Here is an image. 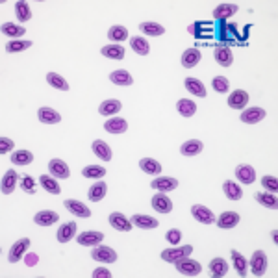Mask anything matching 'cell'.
<instances>
[{
  "instance_id": "obj_1",
  "label": "cell",
  "mask_w": 278,
  "mask_h": 278,
  "mask_svg": "<svg viewBox=\"0 0 278 278\" xmlns=\"http://www.w3.org/2000/svg\"><path fill=\"white\" fill-rule=\"evenodd\" d=\"M191 252H193V247H191V245H182V247L167 248V250L162 252V260L167 261V263H176V261L188 258Z\"/></svg>"
},
{
  "instance_id": "obj_2",
  "label": "cell",
  "mask_w": 278,
  "mask_h": 278,
  "mask_svg": "<svg viewBox=\"0 0 278 278\" xmlns=\"http://www.w3.org/2000/svg\"><path fill=\"white\" fill-rule=\"evenodd\" d=\"M175 265H176V271L180 272V274H184V276H197V274L202 272V265L197 260H191L189 256L180 261H176Z\"/></svg>"
},
{
  "instance_id": "obj_3",
  "label": "cell",
  "mask_w": 278,
  "mask_h": 278,
  "mask_svg": "<svg viewBox=\"0 0 278 278\" xmlns=\"http://www.w3.org/2000/svg\"><path fill=\"white\" fill-rule=\"evenodd\" d=\"M91 258L97 261H102V263H113V261H117V252L113 248L104 247V245H95L93 250H91Z\"/></svg>"
},
{
  "instance_id": "obj_4",
  "label": "cell",
  "mask_w": 278,
  "mask_h": 278,
  "mask_svg": "<svg viewBox=\"0 0 278 278\" xmlns=\"http://www.w3.org/2000/svg\"><path fill=\"white\" fill-rule=\"evenodd\" d=\"M250 269L254 276H263L267 269V254L263 250H256L250 258Z\"/></svg>"
},
{
  "instance_id": "obj_5",
  "label": "cell",
  "mask_w": 278,
  "mask_h": 278,
  "mask_svg": "<svg viewBox=\"0 0 278 278\" xmlns=\"http://www.w3.org/2000/svg\"><path fill=\"white\" fill-rule=\"evenodd\" d=\"M28 247H30V239H28V237L19 239V241L13 243V247L10 248V252H8V260L12 261V263H17V261L25 256V252L28 250Z\"/></svg>"
},
{
  "instance_id": "obj_6",
  "label": "cell",
  "mask_w": 278,
  "mask_h": 278,
  "mask_svg": "<svg viewBox=\"0 0 278 278\" xmlns=\"http://www.w3.org/2000/svg\"><path fill=\"white\" fill-rule=\"evenodd\" d=\"M151 186H152V189H156L158 193H169V191L178 188V180H176V178H171V176H158Z\"/></svg>"
},
{
  "instance_id": "obj_7",
  "label": "cell",
  "mask_w": 278,
  "mask_h": 278,
  "mask_svg": "<svg viewBox=\"0 0 278 278\" xmlns=\"http://www.w3.org/2000/svg\"><path fill=\"white\" fill-rule=\"evenodd\" d=\"M49 171L54 178H69V176H71V169H69V165H67L63 160H60V158L50 160Z\"/></svg>"
},
{
  "instance_id": "obj_8",
  "label": "cell",
  "mask_w": 278,
  "mask_h": 278,
  "mask_svg": "<svg viewBox=\"0 0 278 278\" xmlns=\"http://www.w3.org/2000/svg\"><path fill=\"white\" fill-rule=\"evenodd\" d=\"M109 224L119 232H130L132 230V221L128 217H124V213L113 212L109 213Z\"/></svg>"
},
{
  "instance_id": "obj_9",
  "label": "cell",
  "mask_w": 278,
  "mask_h": 278,
  "mask_svg": "<svg viewBox=\"0 0 278 278\" xmlns=\"http://www.w3.org/2000/svg\"><path fill=\"white\" fill-rule=\"evenodd\" d=\"M191 215L202 224H212L213 221H215L212 210L206 208V206H202V204H195L193 208H191Z\"/></svg>"
},
{
  "instance_id": "obj_10",
  "label": "cell",
  "mask_w": 278,
  "mask_h": 278,
  "mask_svg": "<svg viewBox=\"0 0 278 278\" xmlns=\"http://www.w3.org/2000/svg\"><path fill=\"white\" fill-rule=\"evenodd\" d=\"M104 239V234L102 232H95V230H89V232H82L78 237H76V241L80 245H84V247H95L98 243Z\"/></svg>"
},
{
  "instance_id": "obj_11",
  "label": "cell",
  "mask_w": 278,
  "mask_h": 278,
  "mask_svg": "<svg viewBox=\"0 0 278 278\" xmlns=\"http://www.w3.org/2000/svg\"><path fill=\"white\" fill-rule=\"evenodd\" d=\"M239 213L236 212H224L221 213L217 219H215V223H217L219 228H223V230H230V228H234L237 223H239Z\"/></svg>"
},
{
  "instance_id": "obj_12",
  "label": "cell",
  "mask_w": 278,
  "mask_h": 278,
  "mask_svg": "<svg viewBox=\"0 0 278 278\" xmlns=\"http://www.w3.org/2000/svg\"><path fill=\"white\" fill-rule=\"evenodd\" d=\"M63 204H65V208L69 212L74 213V215H78V217H84V219L91 217V210L84 204V202H80V200L69 199V200H65Z\"/></svg>"
},
{
  "instance_id": "obj_13",
  "label": "cell",
  "mask_w": 278,
  "mask_h": 278,
  "mask_svg": "<svg viewBox=\"0 0 278 278\" xmlns=\"http://www.w3.org/2000/svg\"><path fill=\"white\" fill-rule=\"evenodd\" d=\"M248 104V93L243 89H236L232 95H228V106L234 109H243Z\"/></svg>"
},
{
  "instance_id": "obj_14",
  "label": "cell",
  "mask_w": 278,
  "mask_h": 278,
  "mask_svg": "<svg viewBox=\"0 0 278 278\" xmlns=\"http://www.w3.org/2000/svg\"><path fill=\"white\" fill-rule=\"evenodd\" d=\"M37 119L41 122H45V124H58V122L61 121V115L58 113L56 109L43 106V108H39V111H37Z\"/></svg>"
},
{
  "instance_id": "obj_15",
  "label": "cell",
  "mask_w": 278,
  "mask_h": 278,
  "mask_svg": "<svg viewBox=\"0 0 278 278\" xmlns=\"http://www.w3.org/2000/svg\"><path fill=\"white\" fill-rule=\"evenodd\" d=\"M152 208L160 213H171L173 202H171V199L165 193H158V195H154V199H152Z\"/></svg>"
},
{
  "instance_id": "obj_16",
  "label": "cell",
  "mask_w": 278,
  "mask_h": 278,
  "mask_svg": "<svg viewBox=\"0 0 278 278\" xmlns=\"http://www.w3.org/2000/svg\"><path fill=\"white\" fill-rule=\"evenodd\" d=\"M122 109L121 100L117 98H109V100H104L100 106H98V113L104 115V117H109V115H117Z\"/></svg>"
},
{
  "instance_id": "obj_17",
  "label": "cell",
  "mask_w": 278,
  "mask_h": 278,
  "mask_svg": "<svg viewBox=\"0 0 278 278\" xmlns=\"http://www.w3.org/2000/svg\"><path fill=\"white\" fill-rule=\"evenodd\" d=\"M139 169H143V173L147 175H152V176H160L162 175V164L156 162L154 158H143L141 162H139Z\"/></svg>"
},
{
  "instance_id": "obj_18",
  "label": "cell",
  "mask_w": 278,
  "mask_h": 278,
  "mask_svg": "<svg viewBox=\"0 0 278 278\" xmlns=\"http://www.w3.org/2000/svg\"><path fill=\"white\" fill-rule=\"evenodd\" d=\"M243 122H247V124H256V122H260L261 119H265V109L261 108H248L245 109L239 117Z\"/></svg>"
},
{
  "instance_id": "obj_19",
  "label": "cell",
  "mask_w": 278,
  "mask_h": 278,
  "mask_svg": "<svg viewBox=\"0 0 278 278\" xmlns=\"http://www.w3.org/2000/svg\"><path fill=\"white\" fill-rule=\"evenodd\" d=\"M236 178L241 184H252L256 180V171H254L252 165H237L236 169Z\"/></svg>"
},
{
  "instance_id": "obj_20",
  "label": "cell",
  "mask_w": 278,
  "mask_h": 278,
  "mask_svg": "<svg viewBox=\"0 0 278 278\" xmlns=\"http://www.w3.org/2000/svg\"><path fill=\"white\" fill-rule=\"evenodd\" d=\"M17 184H19V175H17V171L10 169V171L6 173V175L2 176V193H4V195L13 193V189L17 188Z\"/></svg>"
},
{
  "instance_id": "obj_21",
  "label": "cell",
  "mask_w": 278,
  "mask_h": 278,
  "mask_svg": "<svg viewBox=\"0 0 278 278\" xmlns=\"http://www.w3.org/2000/svg\"><path fill=\"white\" fill-rule=\"evenodd\" d=\"M130 221H132V224H135V226H139V228H143V230L158 228V224H160L154 217H151V215H143V213H135Z\"/></svg>"
},
{
  "instance_id": "obj_22",
  "label": "cell",
  "mask_w": 278,
  "mask_h": 278,
  "mask_svg": "<svg viewBox=\"0 0 278 278\" xmlns=\"http://www.w3.org/2000/svg\"><path fill=\"white\" fill-rule=\"evenodd\" d=\"M34 221H36V224H39V226H50V224H54L60 221V215L56 212H52V210H43V212L36 213Z\"/></svg>"
},
{
  "instance_id": "obj_23",
  "label": "cell",
  "mask_w": 278,
  "mask_h": 278,
  "mask_svg": "<svg viewBox=\"0 0 278 278\" xmlns=\"http://www.w3.org/2000/svg\"><path fill=\"white\" fill-rule=\"evenodd\" d=\"M39 184H41V188L45 189L47 193H50V195H60L61 193L60 184H58V180H56L54 176L41 175V176H39Z\"/></svg>"
},
{
  "instance_id": "obj_24",
  "label": "cell",
  "mask_w": 278,
  "mask_h": 278,
  "mask_svg": "<svg viewBox=\"0 0 278 278\" xmlns=\"http://www.w3.org/2000/svg\"><path fill=\"white\" fill-rule=\"evenodd\" d=\"M200 58H202L200 50H197V49L184 50V54H182V65L186 67V69H193L195 65H199Z\"/></svg>"
},
{
  "instance_id": "obj_25",
  "label": "cell",
  "mask_w": 278,
  "mask_h": 278,
  "mask_svg": "<svg viewBox=\"0 0 278 278\" xmlns=\"http://www.w3.org/2000/svg\"><path fill=\"white\" fill-rule=\"evenodd\" d=\"M213 56H215V61L221 67H230L232 61H234V54H232V50L228 47H217L215 52H213Z\"/></svg>"
},
{
  "instance_id": "obj_26",
  "label": "cell",
  "mask_w": 278,
  "mask_h": 278,
  "mask_svg": "<svg viewBox=\"0 0 278 278\" xmlns=\"http://www.w3.org/2000/svg\"><path fill=\"white\" fill-rule=\"evenodd\" d=\"M109 80L113 82L115 85H132L133 84V78H132V74L128 73V71H124V69H117V71H113V73L109 74Z\"/></svg>"
},
{
  "instance_id": "obj_27",
  "label": "cell",
  "mask_w": 278,
  "mask_h": 278,
  "mask_svg": "<svg viewBox=\"0 0 278 278\" xmlns=\"http://www.w3.org/2000/svg\"><path fill=\"white\" fill-rule=\"evenodd\" d=\"M202 149H204V145H202L200 139H189L180 147V152L184 156H197V154L202 152Z\"/></svg>"
},
{
  "instance_id": "obj_28",
  "label": "cell",
  "mask_w": 278,
  "mask_h": 278,
  "mask_svg": "<svg viewBox=\"0 0 278 278\" xmlns=\"http://www.w3.org/2000/svg\"><path fill=\"white\" fill-rule=\"evenodd\" d=\"M76 234V223L69 221V223L61 224V228L58 230V241L60 243H69Z\"/></svg>"
},
{
  "instance_id": "obj_29",
  "label": "cell",
  "mask_w": 278,
  "mask_h": 278,
  "mask_svg": "<svg viewBox=\"0 0 278 278\" xmlns=\"http://www.w3.org/2000/svg\"><path fill=\"white\" fill-rule=\"evenodd\" d=\"M106 193H108V184H106V182H97V184H93L89 188L87 197H89V200H93V202H98V200H102L104 197H106Z\"/></svg>"
},
{
  "instance_id": "obj_30",
  "label": "cell",
  "mask_w": 278,
  "mask_h": 278,
  "mask_svg": "<svg viewBox=\"0 0 278 278\" xmlns=\"http://www.w3.org/2000/svg\"><path fill=\"white\" fill-rule=\"evenodd\" d=\"M104 130L108 133H122L128 130V122L121 117H113V119H109L106 124H104Z\"/></svg>"
},
{
  "instance_id": "obj_31",
  "label": "cell",
  "mask_w": 278,
  "mask_h": 278,
  "mask_svg": "<svg viewBox=\"0 0 278 278\" xmlns=\"http://www.w3.org/2000/svg\"><path fill=\"white\" fill-rule=\"evenodd\" d=\"M130 47H132L133 52L139 56H147L149 52H151V45H149V41L141 36L132 37V39H130Z\"/></svg>"
},
{
  "instance_id": "obj_32",
  "label": "cell",
  "mask_w": 278,
  "mask_h": 278,
  "mask_svg": "<svg viewBox=\"0 0 278 278\" xmlns=\"http://www.w3.org/2000/svg\"><path fill=\"white\" fill-rule=\"evenodd\" d=\"M139 30L143 32L145 36H152V37L164 36V34H165L164 26L158 25V23H154V21H147V23H141V25H139Z\"/></svg>"
},
{
  "instance_id": "obj_33",
  "label": "cell",
  "mask_w": 278,
  "mask_h": 278,
  "mask_svg": "<svg viewBox=\"0 0 278 278\" xmlns=\"http://www.w3.org/2000/svg\"><path fill=\"white\" fill-rule=\"evenodd\" d=\"M223 191L224 195L228 197L230 200H239L243 197V189L239 184H236V182H232V180H226L223 184Z\"/></svg>"
},
{
  "instance_id": "obj_34",
  "label": "cell",
  "mask_w": 278,
  "mask_h": 278,
  "mask_svg": "<svg viewBox=\"0 0 278 278\" xmlns=\"http://www.w3.org/2000/svg\"><path fill=\"white\" fill-rule=\"evenodd\" d=\"M237 13V4H219L215 10H213V19H228L232 15H236Z\"/></svg>"
},
{
  "instance_id": "obj_35",
  "label": "cell",
  "mask_w": 278,
  "mask_h": 278,
  "mask_svg": "<svg viewBox=\"0 0 278 278\" xmlns=\"http://www.w3.org/2000/svg\"><path fill=\"white\" fill-rule=\"evenodd\" d=\"M210 271H212V276H224L228 272V261L224 258H213L210 261Z\"/></svg>"
},
{
  "instance_id": "obj_36",
  "label": "cell",
  "mask_w": 278,
  "mask_h": 278,
  "mask_svg": "<svg viewBox=\"0 0 278 278\" xmlns=\"http://www.w3.org/2000/svg\"><path fill=\"white\" fill-rule=\"evenodd\" d=\"M176 109H178V113H180L182 117H193L195 111H197V104H195L193 100H189V98H182V100H178V104H176Z\"/></svg>"
},
{
  "instance_id": "obj_37",
  "label": "cell",
  "mask_w": 278,
  "mask_h": 278,
  "mask_svg": "<svg viewBox=\"0 0 278 278\" xmlns=\"http://www.w3.org/2000/svg\"><path fill=\"white\" fill-rule=\"evenodd\" d=\"M186 89H188L191 95H195V97H200V98L206 97L204 84L197 78H186Z\"/></svg>"
},
{
  "instance_id": "obj_38",
  "label": "cell",
  "mask_w": 278,
  "mask_h": 278,
  "mask_svg": "<svg viewBox=\"0 0 278 278\" xmlns=\"http://www.w3.org/2000/svg\"><path fill=\"white\" fill-rule=\"evenodd\" d=\"M15 15L21 23H26V21H30L32 19V10H30V4L25 2V0H19L15 2Z\"/></svg>"
},
{
  "instance_id": "obj_39",
  "label": "cell",
  "mask_w": 278,
  "mask_h": 278,
  "mask_svg": "<svg viewBox=\"0 0 278 278\" xmlns=\"http://www.w3.org/2000/svg\"><path fill=\"white\" fill-rule=\"evenodd\" d=\"M100 52L109 60H122L124 58V47H121V45H106Z\"/></svg>"
},
{
  "instance_id": "obj_40",
  "label": "cell",
  "mask_w": 278,
  "mask_h": 278,
  "mask_svg": "<svg viewBox=\"0 0 278 278\" xmlns=\"http://www.w3.org/2000/svg\"><path fill=\"white\" fill-rule=\"evenodd\" d=\"M93 152H95L102 162H109V160H111V149H109L108 143H104L100 139H97V141L93 143Z\"/></svg>"
},
{
  "instance_id": "obj_41",
  "label": "cell",
  "mask_w": 278,
  "mask_h": 278,
  "mask_svg": "<svg viewBox=\"0 0 278 278\" xmlns=\"http://www.w3.org/2000/svg\"><path fill=\"white\" fill-rule=\"evenodd\" d=\"M254 199H256V202H260L261 206H265V208H271V210H276L278 208V199L274 193H256Z\"/></svg>"
},
{
  "instance_id": "obj_42",
  "label": "cell",
  "mask_w": 278,
  "mask_h": 278,
  "mask_svg": "<svg viewBox=\"0 0 278 278\" xmlns=\"http://www.w3.org/2000/svg\"><path fill=\"white\" fill-rule=\"evenodd\" d=\"M232 261H234V267H236V271L239 276H247V260H245V256L241 252H237V250H232Z\"/></svg>"
},
{
  "instance_id": "obj_43",
  "label": "cell",
  "mask_w": 278,
  "mask_h": 278,
  "mask_svg": "<svg viewBox=\"0 0 278 278\" xmlns=\"http://www.w3.org/2000/svg\"><path fill=\"white\" fill-rule=\"evenodd\" d=\"M34 162V154L30 151H15L12 154V164L15 165H28Z\"/></svg>"
},
{
  "instance_id": "obj_44",
  "label": "cell",
  "mask_w": 278,
  "mask_h": 278,
  "mask_svg": "<svg viewBox=\"0 0 278 278\" xmlns=\"http://www.w3.org/2000/svg\"><path fill=\"white\" fill-rule=\"evenodd\" d=\"M82 175L85 178H93V180H98V178H104L106 176V169L102 165H87L82 169Z\"/></svg>"
},
{
  "instance_id": "obj_45",
  "label": "cell",
  "mask_w": 278,
  "mask_h": 278,
  "mask_svg": "<svg viewBox=\"0 0 278 278\" xmlns=\"http://www.w3.org/2000/svg\"><path fill=\"white\" fill-rule=\"evenodd\" d=\"M2 34L8 37H21V36H25L26 30H25V26H21V25H15V23H6V25L2 26Z\"/></svg>"
},
{
  "instance_id": "obj_46",
  "label": "cell",
  "mask_w": 278,
  "mask_h": 278,
  "mask_svg": "<svg viewBox=\"0 0 278 278\" xmlns=\"http://www.w3.org/2000/svg\"><path fill=\"white\" fill-rule=\"evenodd\" d=\"M47 82H49L52 87H56V89H60V91H67L69 89V82H67L61 74L58 73H49L47 74Z\"/></svg>"
},
{
  "instance_id": "obj_47",
  "label": "cell",
  "mask_w": 278,
  "mask_h": 278,
  "mask_svg": "<svg viewBox=\"0 0 278 278\" xmlns=\"http://www.w3.org/2000/svg\"><path fill=\"white\" fill-rule=\"evenodd\" d=\"M108 37L111 39V41H115V43H121V41H124V39L128 37V30L122 25H115V26H111V28H109Z\"/></svg>"
},
{
  "instance_id": "obj_48",
  "label": "cell",
  "mask_w": 278,
  "mask_h": 278,
  "mask_svg": "<svg viewBox=\"0 0 278 278\" xmlns=\"http://www.w3.org/2000/svg\"><path fill=\"white\" fill-rule=\"evenodd\" d=\"M30 47L32 41H28V39H13V41L6 43V52H23Z\"/></svg>"
},
{
  "instance_id": "obj_49",
  "label": "cell",
  "mask_w": 278,
  "mask_h": 278,
  "mask_svg": "<svg viewBox=\"0 0 278 278\" xmlns=\"http://www.w3.org/2000/svg\"><path fill=\"white\" fill-rule=\"evenodd\" d=\"M212 87L217 91V93H228L230 82L226 76H215V78L212 80Z\"/></svg>"
},
{
  "instance_id": "obj_50",
  "label": "cell",
  "mask_w": 278,
  "mask_h": 278,
  "mask_svg": "<svg viewBox=\"0 0 278 278\" xmlns=\"http://www.w3.org/2000/svg\"><path fill=\"white\" fill-rule=\"evenodd\" d=\"M261 186L269 191V193H276L278 191V180H276V176H271V175H267L261 178Z\"/></svg>"
},
{
  "instance_id": "obj_51",
  "label": "cell",
  "mask_w": 278,
  "mask_h": 278,
  "mask_svg": "<svg viewBox=\"0 0 278 278\" xmlns=\"http://www.w3.org/2000/svg\"><path fill=\"white\" fill-rule=\"evenodd\" d=\"M21 188L25 189L28 195H34V193H36V180H34L32 176H28V175L21 176Z\"/></svg>"
},
{
  "instance_id": "obj_52",
  "label": "cell",
  "mask_w": 278,
  "mask_h": 278,
  "mask_svg": "<svg viewBox=\"0 0 278 278\" xmlns=\"http://www.w3.org/2000/svg\"><path fill=\"white\" fill-rule=\"evenodd\" d=\"M165 239L171 243V245H178V243L182 241V232L178 228H173L169 230L167 234H165Z\"/></svg>"
},
{
  "instance_id": "obj_53",
  "label": "cell",
  "mask_w": 278,
  "mask_h": 278,
  "mask_svg": "<svg viewBox=\"0 0 278 278\" xmlns=\"http://www.w3.org/2000/svg\"><path fill=\"white\" fill-rule=\"evenodd\" d=\"M13 151V139L0 137V154H8Z\"/></svg>"
},
{
  "instance_id": "obj_54",
  "label": "cell",
  "mask_w": 278,
  "mask_h": 278,
  "mask_svg": "<svg viewBox=\"0 0 278 278\" xmlns=\"http://www.w3.org/2000/svg\"><path fill=\"white\" fill-rule=\"evenodd\" d=\"M93 278H111V272L106 267H98V269L93 271Z\"/></svg>"
},
{
  "instance_id": "obj_55",
  "label": "cell",
  "mask_w": 278,
  "mask_h": 278,
  "mask_svg": "<svg viewBox=\"0 0 278 278\" xmlns=\"http://www.w3.org/2000/svg\"><path fill=\"white\" fill-rule=\"evenodd\" d=\"M26 265H28V267H34V265H36V263H37V261H39V256H37V254L36 252H30V254H28V256H26Z\"/></svg>"
}]
</instances>
